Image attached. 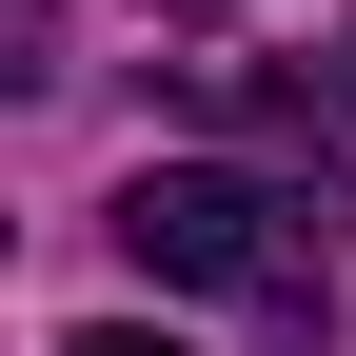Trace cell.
<instances>
[{"instance_id": "cell-1", "label": "cell", "mask_w": 356, "mask_h": 356, "mask_svg": "<svg viewBox=\"0 0 356 356\" xmlns=\"http://www.w3.org/2000/svg\"><path fill=\"white\" fill-rule=\"evenodd\" d=\"M119 257H139L159 297H238V317H257V337H297V356L337 337V238H317V198H297V178L139 159V178H119Z\"/></svg>"}, {"instance_id": "cell-2", "label": "cell", "mask_w": 356, "mask_h": 356, "mask_svg": "<svg viewBox=\"0 0 356 356\" xmlns=\"http://www.w3.org/2000/svg\"><path fill=\"white\" fill-rule=\"evenodd\" d=\"M60 356H178V337H139V317H99V337H60Z\"/></svg>"}]
</instances>
